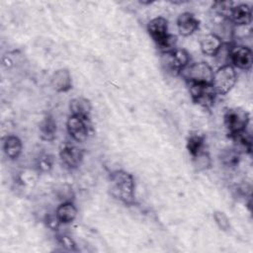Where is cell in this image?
Segmentation results:
<instances>
[{
  "mask_svg": "<svg viewBox=\"0 0 253 253\" xmlns=\"http://www.w3.org/2000/svg\"><path fill=\"white\" fill-rule=\"evenodd\" d=\"M109 191L113 198L121 203L135 204V182L132 174L125 170L113 171L109 176Z\"/></svg>",
  "mask_w": 253,
  "mask_h": 253,
  "instance_id": "1",
  "label": "cell"
},
{
  "mask_svg": "<svg viewBox=\"0 0 253 253\" xmlns=\"http://www.w3.org/2000/svg\"><path fill=\"white\" fill-rule=\"evenodd\" d=\"M191 56L189 52L183 48H174L170 51L160 52V62L163 69L173 75H180L181 71L190 64Z\"/></svg>",
  "mask_w": 253,
  "mask_h": 253,
  "instance_id": "2",
  "label": "cell"
},
{
  "mask_svg": "<svg viewBox=\"0 0 253 253\" xmlns=\"http://www.w3.org/2000/svg\"><path fill=\"white\" fill-rule=\"evenodd\" d=\"M237 81V75L235 68L229 64H222L215 72H213V77L211 85L216 93V95H226L234 87Z\"/></svg>",
  "mask_w": 253,
  "mask_h": 253,
  "instance_id": "3",
  "label": "cell"
},
{
  "mask_svg": "<svg viewBox=\"0 0 253 253\" xmlns=\"http://www.w3.org/2000/svg\"><path fill=\"white\" fill-rule=\"evenodd\" d=\"M180 75L188 83H204L211 84L213 71L211 66L205 61L193 62L187 65L180 73Z\"/></svg>",
  "mask_w": 253,
  "mask_h": 253,
  "instance_id": "4",
  "label": "cell"
},
{
  "mask_svg": "<svg viewBox=\"0 0 253 253\" xmlns=\"http://www.w3.org/2000/svg\"><path fill=\"white\" fill-rule=\"evenodd\" d=\"M249 114L241 108L227 109L223 116V123L229 136L245 130L249 124Z\"/></svg>",
  "mask_w": 253,
  "mask_h": 253,
  "instance_id": "5",
  "label": "cell"
},
{
  "mask_svg": "<svg viewBox=\"0 0 253 253\" xmlns=\"http://www.w3.org/2000/svg\"><path fill=\"white\" fill-rule=\"evenodd\" d=\"M193 102L206 110H210L215 101L216 93L211 84L188 83Z\"/></svg>",
  "mask_w": 253,
  "mask_h": 253,
  "instance_id": "6",
  "label": "cell"
},
{
  "mask_svg": "<svg viewBox=\"0 0 253 253\" xmlns=\"http://www.w3.org/2000/svg\"><path fill=\"white\" fill-rule=\"evenodd\" d=\"M229 64L234 68L237 67L242 70H249L253 63V53L249 46L244 44H233L230 45Z\"/></svg>",
  "mask_w": 253,
  "mask_h": 253,
  "instance_id": "7",
  "label": "cell"
},
{
  "mask_svg": "<svg viewBox=\"0 0 253 253\" xmlns=\"http://www.w3.org/2000/svg\"><path fill=\"white\" fill-rule=\"evenodd\" d=\"M87 120L70 115L66 121V128L69 135L77 142H84L88 138L89 126Z\"/></svg>",
  "mask_w": 253,
  "mask_h": 253,
  "instance_id": "8",
  "label": "cell"
},
{
  "mask_svg": "<svg viewBox=\"0 0 253 253\" xmlns=\"http://www.w3.org/2000/svg\"><path fill=\"white\" fill-rule=\"evenodd\" d=\"M59 157L61 162L68 169L78 168L84 157V150L71 144H64L59 150Z\"/></svg>",
  "mask_w": 253,
  "mask_h": 253,
  "instance_id": "9",
  "label": "cell"
},
{
  "mask_svg": "<svg viewBox=\"0 0 253 253\" xmlns=\"http://www.w3.org/2000/svg\"><path fill=\"white\" fill-rule=\"evenodd\" d=\"M147 32L156 45L159 46L169 36L167 19L161 16L151 19L147 24Z\"/></svg>",
  "mask_w": 253,
  "mask_h": 253,
  "instance_id": "10",
  "label": "cell"
},
{
  "mask_svg": "<svg viewBox=\"0 0 253 253\" xmlns=\"http://www.w3.org/2000/svg\"><path fill=\"white\" fill-rule=\"evenodd\" d=\"M228 21L234 26H248L252 21V10L248 4H234L232 7Z\"/></svg>",
  "mask_w": 253,
  "mask_h": 253,
  "instance_id": "11",
  "label": "cell"
},
{
  "mask_svg": "<svg viewBox=\"0 0 253 253\" xmlns=\"http://www.w3.org/2000/svg\"><path fill=\"white\" fill-rule=\"evenodd\" d=\"M200 26V21L191 12H183L177 18V29L181 36L189 37L193 35Z\"/></svg>",
  "mask_w": 253,
  "mask_h": 253,
  "instance_id": "12",
  "label": "cell"
},
{
  "mask_svg": "<svg viewBox=\"0 0 253 253\" xmlns=\"http://www.w3.org/2000/svg\"><path fill=\"white\" fill-rule=\"evenodd\" d=\"M50 84L53 90L64 93L72 88V77L68 69L60 68L53 72L50 78Z\"/></svg>",
  "mask_w": 253,
  "mask_h": 253,
  "instance_id": "13",
  "label": "cell"
},
{
  "mask_svg": "<svg viewBox=\"0 0 253 253\" xmlns=\"http://www.w3.org/2000/svg\"><path fill=\"white\" fill-rule=\"evenodd\" d=\"M223 44L222 39L216 34H207L200 40V47L204 54L215 56Z\"/></svg>",
  "mask_w": 253,
  "mask_h": 253,
  "instance_id": "14",
  "label": "cell"
},
{
  "mask_svg": "<svg viewBox=\"0 0 253 253\" xmlns=\"http://www.w3.org/2000/svg\"><path fill=\"white\" fill-rule=\"evenodd\" d=\"M69 110H70V115L80 117L84 120L89 121L92 105L89 99L84 97H76L70 100Z\"/></svg>",
  "mask_w": 253,
  "mask_h": 253,
  "instance_id": "15",
  "label": "cell"
},
{
  "mask_svg": "<svg viewBox=\"0 0 253 253\" xmlns=\"http://www.w3.org/2000/svg\"><path fill=\"white\" fill-rule=\"evenodd\" d=\"M54 213L60 224H69L76 219L78 211L73 202H62L57 206Z\"/></svg>",
  "mask_w": 253,
  "mask_h": 253,
  "instance_id": "16",
  "label": "cell"
},
{
  "mask_svg": "<svg viewBox=\"0 0 253 253\" xmlns=\"http://www.w3.org/2000/svg\"><path fill=\"white\" fill-rule=\"evenodd\" d=\"M23 150L22 140L14 134L7 135L3 140V151L5 155L11 159L16 160L20 157Z\"/></svg>",
  "mask_w": 253,
  "mask_h": 253,
  "instance_id": "17",
  "label": "cell"
},
{
  "mask_svg": "<svg viewBox=\"0 0 253 253\" xmlns=\"http://www.w3.org/2000/svg\"><path fill=\"white\" fill-rule=\"evenodd\" d=\"M57 125L52 116L46 115L39 125L40 137L44 141H52L56 137Z\"/></svg>",
  "mask_w": 253,
  "mask_h": 253,
  "instance_id": "18",
  "label": "cell"
},
{
  "mask_svg": "<svg viewBox=\"0 0 253 253\" xmlns=\"http://www.w3.org/2000/svg\"><path fill=\"white\" fill-rule=\"evenodd\" d=\"M205 136L198 132H191L187 138V149L193 156L197 155L201 151L205 150Z\"/></svg>",
  "mask_w": 253,
  "mask_h": 253,
  "instance_id": "19",
  "label": "cell"
},
{
  "mask_svg": "<svg viewBox=\"0 0 253 253\" xmlns=\"http://www.w3.org/2000/svg\"><path fill=\"white\" fill-rule=\"evenodd\" d=\"M240 160V152L237 149H224L220 153V161L226 167H235Z\"/></svg>",
  "mask_w": 253,
  "mask_h": 253,
  "instance_id": "20",
  "label": "cell"
},
{
  "mask_svg": "<svg viewBox=\"0 0 253 253\" xmlns=\"http://www.w3.org/2000/svg\"><path fill=\"white\" fill-rule=\"evenodd\" d=\"M193 163L197 171H204L208 170L211 166V158L209 152L203 150L197 155L193 156Z\"/></svg>",
  "mask_w": 253,
  "mask_h": 253,
  "instance_id": "21",
  "label": "cell"
},
{
  "mask_svg": "<svg viewBox=\"0 0 253 253\" xmlns=\"http://www.w3.org/2000/svg\"><path fill=\"white\" fill-rule=\"evenodd\" d=\"M212 216H213L215 224L218 226L219 229H221L222 231H227L230 229L229 218L223 211H213Z\"/></svg>",
  "mask_w": 253,
  "mask_h": 253,
  "instance_id": "22",
  "label": "cell"
},
{
  "mask_svg": "<svg viewBox=\"0 0 253 253\" xmlns=\"http://www.w3.org/2000/svg\"><path fill=\"white\" fill-rule=\"evenodd\" d=\"M53 165V157L50 154H42L37 160V167L41 172H48Z\"/></svg>",
  "mask_w": 253,
  "mask_h": 253,
  "instance_id": "23",
  "label": "cell"
},
{
  "mask_svg": "<svg viewBox=\"0 0 253 253\" xmlns=\"http://www.w3.org/2000/svg\"><path fill=\"white\" fill-rule=\"evenodd\" d=\"M234 6L233 2H229V1H222V2H215L212 5L213 10L220 16L224 17L226 20H228V16L229 13L232 9V7Z\"/></svg>",
  "mask_w": 253,
  "mask_h": 253,
  "instance_id": "24",
  "label": "cell"
},
{
  "mask_svg": "<svg viewBox=\"0 0 253 253\" xmlns=\"http://www.w3.org/2000/svg\"><path fill=\"white\" fill-rule=\"evenodd\" d=\"M57 241L60 245H62L65 249L67 250H71V251H77L76 249V244L73 241V239L65 234H61L57 236Z\"/></svg>",
  "mask_w": 253,
  "mask_h": 253,
  "instance_id": "25",
  "label": "cell"
},
{
  "mask_svg": "<svg viewBox=\"0 0 253 253\" xmlns=\"http://www.w3.org/2000/svg\"><path fill=\"white\" fill-rule=\"evenodd\" d=\"M44 221H45L46 226L49 227L51 230H56L60 225L55 213L54 214H47L44 218Z\"/></svg>",
  "mask_w": 253,
  "mask_h": 253,
  "instance_id": "26",
  "label": "cell"
}]
</instances>
